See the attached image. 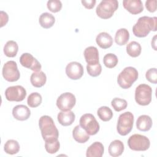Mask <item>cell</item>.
<instances>
[{
	"label": "cell",
	"instance_id": "23",
	"mask_svg": "<svg viewBox=\"0 0 157 157\" xmlns=\"http://www.w3.org/2000/svg\"><path fill=\"white\" fill-rule=\"evenodd\" d=\"M124 144L120 140H115L112 141L109 147V153L113 157L120 156L124 151Z\"/></svg>",
	"mask_w": 157,
	"mask_h": 157
},
{
	"label": "cell",
	"instance_id": "27",
	"mask_svg": "<svg viewBox=\"0 0 157 157\" xmlns=\"http://www.w3.org/2000/svg\"><path fill=\"white\" fill-rule=\"evenodd\" d=\"M141 45L136 41H132L126 46V52L131 57L136 58L139 56L141 53Z\"/></svg>",
	"mask_w": 157,
	"mask_h": 157
},
{
	"label": "cell",
	"instance_id": "19",
	"mask_svg": "<svg viewBox=\"0 0 157 157\" xmlns=\"http://www.w3.org/2000/svg\"><path fill=\"white\" fill-rule=\"evenodd\" d=\"M96 42L101 48L106 49L112 45L113 39L109 33L102 32L96 36Z\"/></svg>",
	"mask_w": 157,
	"mask_h": 157
},
{
	"label": "cell",
	"instance_id": "10",
	"mask_svg": "<svg viewBox=\"0 0 157 157\" xmlns=\"http://www.w3.org/2000/svg\"><path fill=\"white\" fill-rule=\"evenodd\" d=\"M26 96V90L21 85L8 87L5 91V96L9 101L20 102L25 99Z\"/></svg>",
	"mask_w": 157,
	"mask_h": 157
},
{
	"label": "cell",
	"instance_id": "3",
	"mask_svg": "<svg viewBox=\"0 0 157 157\" xmlns=\"http://www.w3.org/2000/svg\"><path fill=\"white\" fill-rule=\"evenodd\" d=\"M138 76L139 74L136 68L131 66L126 67L119 74L117 82L123 89H128L137 80Z\"/></svg>",
	"mask_w": 157,
	"mask_h": 157
},
{
	"label": "cell",
	"instance_id": "5",
	"mask_svg": "<svg viewBox=\"0 0 157 157\" xmlns=\"http://www.w3.org/2000/svg\"><path fill=\"white\" fill-rule=\"evenodd\" d=\"M134 123V115L130 112H126L118 117L117 130L121 136L128 134L132 130Z\"/></svg>",
	"mask_w": 157,
	"mask_h": 157
},
{
	"label": "cell",
	"instance_id": "29",
	"mask_svg": "<svg viewBox=\"0 0 157 157\" xmlns=\"http://www.w3.org/2000/svg\"><path fill=\"white\" fill-rule=\"evenodd\" d=\"M99 118L103 121H108L113 117V112L112 110L107 106H102L99 107L97 111Z\"/></svg>",
	"mask_w": 157,
	"mask_h": 157
},
{
	"label": "cell",
	"instance_id": "32",
	"mask_svg": "<svg viewBox=\"0 0 157 157\" xmlns=\"http://www.w3.org/2000/svg\"><path fill=\"white\" fill-rule=\"evenodd\" d=\"M118 59L117 56L113 53L106 54L103 58V63L105 67L108 68H113L118 64Z\"/></svg>",
	"mask_w": 157,
	"mask_h": 157
},
{
	"label": "cell",
	"instance_id": "33",
	"mask_svg": "<svg viewBox=\"0 0 157 157\" xmlns=\"http://www.w3.org/2000/svg\"><path fill=\"white\" fill-rule=\"evenodd\" d=\"M111 105L116 112H120L127 107L128 103L125 99L115 98L112 100Z\"/></svg>",
	"mask_w": 157,
	"mask_h": 157
},
{
	"label": "cell",
	"instance_id": "11",
	"mask_svg": "<svg viewBox=\"0 0 157 157\" xmlns=\"http://www.w3.org/2000/svg\"><path fill=\"white\" fill-rule=\"evenodd\" d=\"M76 99L75 96L69 92L61 94L56 100V105L61 111L71 110L75 105Z\"/></svg>",
	"mask_w": 157,
	"mask_h": 157
},
{
	"label": "cell",
	"instance_id": "25",
	"mask_svg": "<svg viewBox=\"0 0 157 157\" xmlns=\"http://www.w3.org/2000/svg\"><path fill=\"white\" fill-rule=\"evenodd\" d=\"M129 39V33L126 28H120L116 32L115 41L118 45H125Z\"/></svg>",
	"mask_w": 157,
	"mask_h": 157
},
{
	"label": "cell",
	"instance_id": "6",
	"mask_svg": "<svg viewBox=\"0 0 157 157\" xmlns=\"http://www.w3.org/2000/svg\"><path fill=\"white\" fill-rule=\"evenodd\" d=\"M152 88L147 84H140L135 90L136 102L140 105H147L151 101Z\"/></svg>",
	"mask_w": 157,
	"mask_h": 157
},
{
	"label": "cell",
	"instance_id": "26",
	"mask_svg": "<svg viewBox=\"0 0 157 157\" xmlns=\"http://www.w3.org/2000/svg\"><path fill=\"white\" fill-rule=\"evenodd\" d=\"M18 50V45L14 40H9L4 47V53L7 57H15Z\"/></svg>",
	"mask_w": 157,
	"mask_h": 157
},
{
	"label": "cell",
	"instance_id": "4",
	"mask_svg": "<svg viewBox=\"0 0 157 157\" xmlns=\"http://www.w3.org/2000/svg\"><path fill=\"white\" fill-rule=\"evenodd\" d=\"M118 7L117 0H103L97 6L96 12L97 15L102 19H108L112 17Z\"/></svg>",
	"mask_w": 157,
	"mask_h": 157
},
{
	"label": "cell",
	"instance_id": "30",
	"mask_svg": "<svg viewBox=\"0 0 157 157\" xmlns=\"http://www.w3.org/2000/svg\"><path fill=\"white\" fill-rule=\"evenodd\" d=\"M45 142V148L48 153L54 154L59 150L60 144L58 139H53Z\"/></svg>",
	"mask_w": 157,
	"mask_h": 157
},
{
	"label": "cell",
	"instance_id": "8",
	"mask_svg": "<svg viewBox=\"0 0 157 157\" xmlns=\"http://www.w3.org/2000/svg\"><path fill=\"white\" fill-rule=\"evenodd\" d=\"M128 145L130 149L134 151H146L150 146V142L145 136L135 134L129 137Z\"/></svg>",
	"mask_w": 157,
	"mask_h": 157
},
{
	"label": "cell",
	"instance_id": "15",
	"mask_svg": "<svg viewBox=\"0 0 157 157\" xmlns=\"http://www.w3.org/2000/svg\"><path fill=\"white\" fill-rule=\"evenodd\" d=\"M123 5L126 10L133 15L140 13L144 10L143 4L140 0H124Z\"/></svg>",
	"mask_w": 157,
	"mask_h": 157
},
{
	"label": "cell",
	"instance_id": "1",
	"mask_svg": "<svg viewBox=\"0 0 157 157\" xmlns=\"http://www.w3.org/2000/svg\"><path fill=\"white\" fill-rule=\"evenodd\" d=\"M157 18L144 16L140 17L132 27V32L138 37H146L151 31H156Z\"/></svg>",
	"mask_w": 157,
	"mask_h": 157
},
{
	"label": "cell",
	"instance_id": "13",
	"mask_svg": "<svg viewBox=\"0 0 157 157\" xmlns=\"http://www.w3.org/2000/svg\"><path fill=\"white\" fill-rule=\"evenodd\" d=\"M84 71L82 65L77 61H72L67 64L66 67V74L67 76L72 80H78L80 78Z\"/></svg>",
	"mask_w": 157,
	"mask_h": 157
},
{
	"label": "cell",
	"instance_id": "31",
	"mask_svg": "<svg viewBox=\"0 0 157 157\" xmlns=\"http://www.w3.org/2000/svg\"><path fill=\"white\" fill-rule=\"evenodd\" d=\"M42 96L41 95L37 93H31L27 99L28 105L31 107H37L42 103Z\"/></svg>",
	"mask_w": 157,
	"mask_h": 157
},
{
	"label": "cell",
	"instance_id": "17",
	"mask_svg": "<svg viewBox=\"0 0 157 157\" xmlns=\"http://www.w3.org/2000/svg\"><path fill=\"white\" fill-rule=\"evenodd\" d=\"M75 118L74 113L71 110L61 111L58 113L57 119L58 122L64 126L71 125Z\"/></svg>",
	"mask_w": 157,
	"mask_h": 157
},
{
	"label": "cell",
	"instance_id": "12",
	"mask_svg": "<svg viewBox=\"0 0 157 157\" xmlns=\"http://www.w3.org/2000/svg\"><path fill=\"white\" fill-rule=\"evenodd\" d=\"M20 63L23 67L30 69L34 72H39L42 68L38 60L29 53H25L21 55Z\"/></svg>",
	"mask_w": 157,
	"mask_h": 157
},
{
	"label": "cell",
	"instance_id": "35",
	"mask_svg": "<svg viewBox=\"0 0 157 157\" xmlns=\"http://www.w3.org/2000/svg\"><path fill=\"white\" fill-rule=\"evenodd\" d=\"M86 70L88 74L91 77H97L102 72V67L100 63L93 66H86Z\"/></svg>",
	"mask_w": 157,
	"mask_h": 157
},
{
	"label": "cell",
	"instance_id": "39",
	"mask_svg": "<svg viewBox=\"0 0 157 157\" xmlns=\"http://www.w3.org/2000/svg\"><path fill=\"white\" fill-rule=\"evenodd\" d=\"M9 20V16L7 13L2 10L1 11V27L6 25Z\"/></svg>",
	"mask_w": 157,
	"mask_h": 157
},
{
	"label": "cell",
	"instance_id": "9",
	"mask_svg": "<svg viewBox=\"0 0 157 157\" xmlns=\"http://www.w3.org/2000/svg\"><path fill=\"white\" fill-rule=\"evenodd\" d=\"M2 74L4 78L10 82L17 81L20 77L17 64L14 61H9L4 64Z\"/></svg>",
	"mask_w": 157,
	"mask_h": 157
},
{
	"label": "cell",
	"instance_id": "14",
	"mask_svg": "<svg viewBox=\"0 0 157 157\" xmlns=\"http://www.w3.org/2000/svg\"><path fill=\"white\" fill-rule=\"evenodd\" d=\"M83 55L88 65L93 66L99 63V52L96 47L94 46H90L86 48Z\"/></svg>",
	"mask_w": 157,
	"mask_h": 157
},
{
	"label": "cell",
	"instance_id": "21",
	"mask_svg": "<svg viewBox=\"0 0 157 157\" xmlns=\"http://www.w3.org/2000/svg\"><path fill=\"white\" fill-rule=\"evenodd\" d=\"M72 136L75 141L80 144L85 143L90 139L89 134L80 125L75 126L72 131Z\"/></svg>",
	"mask_w": 157,
	"mask_h": 157
},
{
	"label": "cell",
	"instance_id": "22",
	"mask_svg": "<svg viewBox=\"0 0 157 157\" xmlns=\"http://www.w3.org/2000/svg\"><path fill=\"white\" fill-rule=\"evenodd\" d=\"M30 81L33 86L36 88H40L45 84L47 77L45 74L42 71L34 72L31 75Z\"/></svg>",
	"mask_w": 157,
	"mask_h": 157
},
{
	"label": "cell",
	"instance_id": "34",
	"mask_svg": "<svg viewBox=\"0 0 157 157\" xmlns=\"http://www.w3.org/2000/svg\"><path fill=\"white\" fill-rule=\"evenodd\" d=\"M47 6L50 11L56 13L61 10L62 8V3L59 0H50L47 2Z\"/></svg>",
	"mask_w": 157,
	"mask_h": 157
},
{
	"label": "cell",
	"instance_id": "37",
	"mask_svg": "<svg viewBox=\"0 0 157 157\" xmlns=\"http://www.w3.org/2000/svg\"><path fill=\"white\" fill-rule=\"evenodd\" d=\"M145 7L150 12H154L156 10V0H148L145 2Z\"/></svg>",
	"mask_w": 157,
	"mask_h": 157
},
{
	"label": "cell",
	"instance_id": "38",
	"mask_svg": "<svg viewBox=\"0 0 157 157\" xmlns=\"http://www.w3.org/2000/svg\"><path fill=\"white\" fill-rule=\"evenodd\" d=\"M96 0H88V1H85V0H82L81 1L82 4L83 6L88 9H91L94 7L95 4H96Z\"/></svg>",
	"mask_w": 157,
	"mask_h": 157
},
{
	"label": "cell",
	"instance_id": "24",
	"mask_svg": "<svg viewBox=\"0 0 157 157\" xmlns=\"http://www.w3.org/2000/svg\"><path fill=\"white\" fill-rule=\"evenodd\" d=\"M39 22L42 28L48 29L54 25L55 22V18L52 14L48 12H44L40 15Z\"/></svg>",
	"mask_w": 157,
	"mask_h": 157
},
{
	"label": "cell",
	"instance_id": "18",
	"mask_svg": "<svg viewBox=\"0 0 157 157\" xmlns=\"http://www.w3.org/2000/svg\"><path fill=\"white\" fill-rule=\"evenodd\" d=\"M104 151L103 144L99 142H93L86 150L87 157H101Z\"/></svg>",
	"mask_w": 157,
	"mask_h": 157
},
{
	"label": "cell",
	"instance_id": "7",
	"mask_svg": "<svg viewBox=\"0 0 157 157\" xmlns=\"http://www.w3.org/2000/svg\"><path fill=\"white\" fill-rule=\"evenodd\" d=\"M80 126L90 136L96 134L99 131V124L93 115L85 113L80 118Z\"/></svg>",
	"mask_w": 157,
	"mask_h": 157
},
{
	"label": "cell",
	"instance_id": "2",
	"mask_svg": "<svg viewBox=\"0 0 157 157\" xmlns=\"http://www.w3.org/2000/svg\"><path fill=\"white\" fill-rule=\"evenodd\" d=\"M39 126L42 138L45 141L58 138V130L51 117L48 115L42 116L39 120Z\"/></svg>",
	"mask_w": 157,
	"mask_h": 157
},
{
	"label": "cell",
	"instance_id": "28",
	"mask_svg": "<svg viewBox=\"0 0 157 157\" xmlns=\"http://www.w3.org/2000/svg\"><path fill=\"white\" fill-rule=\"evenodd\" d=\"M4 150L6 153L9 155L17 154L20 150V145L15 140H8L4 144Z\"/></svg>",
	"mask_w": 157,
	"mask_h": 157
},
{
	"label": "cell",
	"instance_id": "20",
	"mask_svg": "<svg viewBox=\"0 0 157 157\" xmlns=\"http://www.w3.org/2000/svg\"><path fill=\"white\" fill-rule=\"evenodd\" d=\"M152 120L147 115H142L139 117L136 121V127L141 131H148L152 126Z\"/></svg>",
	"mask_w": 157,
	"mask_h": 157
},
{
	"label": "cell",
	"instance_id": "36",
	"mask_svg": "<svg viewBox=\"0 0 157 157\" xmlns=\"http://www.w3.org/2000/svg\"><path fill=\"white\" fill-rule=\"evenodd\" d=\"M145 77L150 82L156 84L157 83V71L156 68H151L148 69L145 74Z\"/></svg>",
	"mask_w": 157,
	"mask_h": 157
},
{
	"label": "cell",
	"instance_id": "16",
	"mask_svg": "<svg viewBox=\"0 0 157 157\" xmlns=\"http://www.w3.org/2000/svg\"><path fill=\"white\" fill-rule=\"evenodd\" d=\"M13 117L20 121L28 120L31 115L29 109L25 105H17L12 109Z\"/></svg>",
	"mask_w": 157,
	"mask_h": 157
}]
</instances>
